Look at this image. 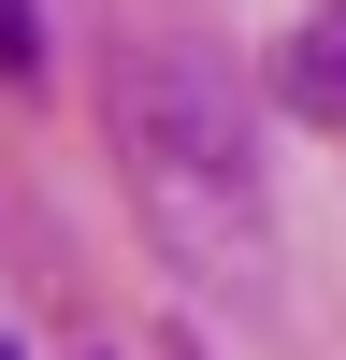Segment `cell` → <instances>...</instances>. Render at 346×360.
<instances>
[{
    "label": "cell",
    "mask_w": 346,
    "mask_h": 360,
    "mask_svg": "<svg viewBox=\"0 0 346 360\" xmlns=\"http://www.w3.org/2000/svg\"><path fill=\"white\" fill-rule=\"evenodd\" d=\"M101 101H115V144H130V173H144L159 245H173V259H231V274H274V231H260V144H245V101H231L217 58L130 44Z\"/></svg>",
    "instance_id": "cell-1"
},
{
    "label": "cell",
    "mask_w": 346,
    "mask_h": 360,
    "mask_svg": "<svg viewBox=\"0 0 346 360\" xmlns=\"http://www.w3.org/2000/svg\"><path fill=\"white\" fill-rule=\"evenodd\" d=\"M274 101H288V115H346V0L288 29V58H274Z\"/></svg>",
    "instance_id": "cell-2"
},
{
    "label": "cell",
    "mask_w": 346,
    "mask_h": 360,
    "mask_svg": "<svg viewBox=\"0 0 346 360\" xmlns=\"http://www.w3.org/2000/svg\"><path fill=\"white\" fill-rule=\"evenodd\" d=\"M0 72H44V15L29 0H0Z\"/></svg>",
    "instance_id": "cell-3"
}]
</instances>
